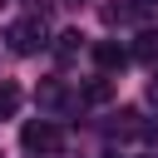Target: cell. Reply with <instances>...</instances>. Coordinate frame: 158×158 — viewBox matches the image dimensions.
Listing matches in <instances>:
<instances>
[{
    "instance_id": "1",
    "label": "cell",
    "mask_w": 158,
    "mask_h": 158,
    "mask_svg": "<svg viewBox=\"0 0 158 158\" xmlns=\"http://www.w3.org/2000/svg\"><path fill=\"white\" fill-rule=\"evenodd\" d=\"M20 143H25L30 153H59V148H64V128H59L54 118H30V123L20 128Z\"/></svg>"
},
{
    "instance_id": "2",
    "label": "cell",
    "mask_w": 158,
    "mask_h": 158,
    "mask_svg": "<svg viewBox=\"0 0 158 158\" xmlns=\"http://www.w3.org/2000/svg\"><path fill=\"white\" fill-rule=\"evenodd\" d=\"M5 40H10V49L15 54H40L49 40H44V20L40 15H25V20H15L10 30H5Z\"/></svg>"
},
{
    "instance_id": "3",
    "label": "cell",
    "mask_w": 158,
    "mask_h": 158,
    "mask_svg": "<svg viewBox=\"0 0 158 158\" xmlns=\"http://www.w3.org/2000/svg\"><path fill=\"white\" fill-rule=\"evenodd\" d=\"M94 59H99V69H123V64H128V49H123L118 40H99V44H94Z\"/></svg>"
},
{
    "instance_id": "4",
    "label": "cell",
    "mask_w": 158,
    "mask_h": 158,
    "mask_svg": "<svg viewBox=\"0 0 158 158\" xmlns=\"http://www.w3.org/2000/svg\"><path fill=\"white\" fill-rule=\"evenodd\" d=\"M79 49H84V35H79V30H59V35H54V59H59V64H74Z\"/></svg>"
},
{
    "instance_id": "5",
    "label": "cell",
    "mask_w": 158,
    "mask_h": 158,
    "mask_svg": "<svg viewBox=\"0 0 158 158\" xmlns=\"http://www.w3.org/2000/svg\"><path fill=\"white\" fill-rule=\"evenodd\" d=\"M109 133H114V138H133V133H143V123H138V114H133V109H123V114L109 123Z\"/></svg>"
},
{
    "instance_id": "6",
    "label": "cell",
    "mask_w": 158,
    "mask_h": 158,
    "mask_svg": "<svg viewBox=\"0 0 158 158\" xmlns=\"http://www.w3.org/2000/svg\"><path fill=\"white\" fill-rule=\"evenodd\" d=\"M133 59H143V64H158V30L138 35V44H133Z\"/></svg>"
},
{
    "instance_id": "7",
    "label": "cell",
    "mask_w": 158,
    "mask_h": 158,
    "mask_svg": "<svg viewBox=\"0 0 158 158\" xmlns=\"http://www.w3.org/2000/svg\"><path fill=\"white\" fill-rule=\"evenodd\" d=\"M109 94H114V84H109V79H89V84H84V104H104Z\"/></svg>"
},
{
    "instance_id": "8",
    "label": "cell",
    "mask_w": 158,
    "mask_h": 158,
    "mask_svg": "<svg viewBox=\"0 0 158 158\" xmlns=\"http://www.w3.org/2000/svg\"><path fill=\"white\" fill-rule=\"evenodd\" d=\"M15 109H20V89H15L10 79H5V84H0V118H10Z\"/></svg>"
},
{
    "instance_id": "9",
    "label": "cell",
    "mask_w": 158,
    "mask_h": 158,
    "mask_svg": "<svg viewBox=\"0 0 158 158\" xmlns=\"http://www.w3.org/2000/svg\"><path fill=\"white\" fill-rule=\"evenodd\" d=\"M138 15V5H104V20L109 25H123V20H133Z\"/></svg>"
},
{
    "instance_id": "10",
    "label": "cell",
    "mask_w": 158,
    "mask_h": 158,
    "mask_svg": "<svg viewBox=\"0 0 158 158\" xmlns=\"http://www.w3.org/2000/svg\"><path fill=\"white\" fill-rule=\"evenodd\" d=\"M40 104H49V109H54V104H64V89H59V84L49 79V84L40 89Z\"/></svg>"
},
{
    "instance_id": "11",
    "label": "cell",
    "mask_w": 158,
    "mask_h": 158,
    "mask_svg": "<svg viewBox=\"0 0 158 158\" xmlns=\"http://www.w3.org/2000/svg\"><path fill=\"white\" fill-rule=\"evenodd\" d=\"M148 99H153V104H158V74H153V84H148Z\"/></svg>"
},
{
    "instance_id": "12",
    "label": "cell",
    "mask_w": 158,
    "mask_h": 158,
    "mask_svg": "<svg viewBox=\"0 0 158 158\" xmlns=\"http://www.w3.org/2000/svg\"><path fill=\"white\" fill-rule=\"evenodd\" d=\"M64 5H84V0H64Z\"/></svg>"
},
{
    "instance_id": "13",
    "label": "cell",
    "mask_w": 158,
    "mask_h": 158,
    "mask_svg": "<svg viewBox=\"0 0 158 158\" xmlns=\"http://www.w3.org/2000/svg\"><path fill=\"white\" fill-rule=\"evenodd\" d=\"M104 158H118V153H104Z\"/></svg>"
},
{
    "instance_id": "14",
    "label": "cell",
    "mask_w": 158,
    "mask_h": 158,
    "mask_svg": "<svg viewBox=\"0 0 158 158\" xmlns=\"http://www.w3.org/2000/svg\"><path fill=\"white\" fill-rule=\"evenodd\" d=\"M0 5H5V0H0Z\"/></svg>"
}]
</instances>
